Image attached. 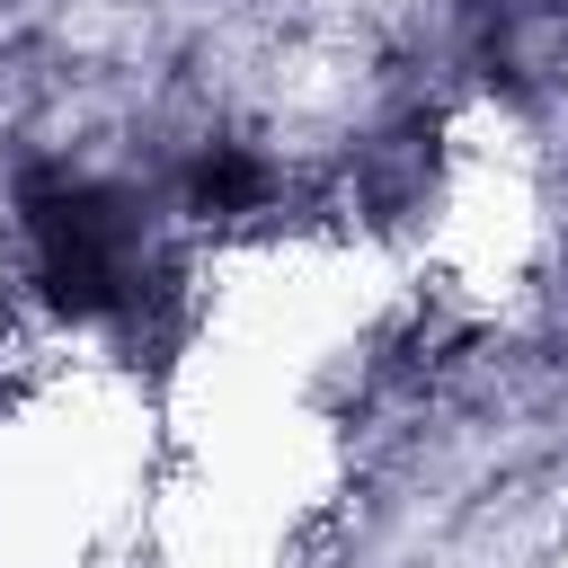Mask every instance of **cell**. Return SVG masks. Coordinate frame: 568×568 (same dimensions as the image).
Listing matches in <instances>:
<instances>
[{"label": "cell", "mask_w": 568, "mask_h": 568, "mask_svg": "<svg viewBox=\"0 0 568 568\" xmlns=\"http://www.w3.org/2000/svg\"><path fill=\"white\" fill-rule=\"evenodd\" d=\"M186 195H195V213H248V204L266 195V169H257V160H248L240 142H213V151L195 160Z\"/></svg>", "instance_id": "7a4b0ae2"}, {"label": "cell", "mask_w": 568, "mask_h": 568, "mask_svg": "<svg viewBox=\"0 0 568 568\" xmlns=\"http://www.w3.org/2000/svg\"><path fill=\"white\" fill-rule=\"evenodd\" d=\"M27 204V240H36V275L71 320H98L133 293V204L98 178H62L36 169L18 186Z\"/></svg>", "instance_id": "6da1fadb"}]
</instances>
